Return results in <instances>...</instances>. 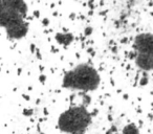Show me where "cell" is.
I'll return each mask as SVG.
<instances>
[{"mask_svg":"<svg viewBox=\"0 0 153 134\" xmlns=\"http://www.w3.org/2000/svg\"><path fill=\"white\" fill-rule=\"evenodd\" d=\"M27 14V4L24 1H0V26L7 30L11 40H19L28 33V23L24 20Z\"/></svg>","mask_w":153,"mask_h":134,"instance_id":"obj_1","label":"cell"},{"mask_svg":"<svg viewBox=\"0 0 153 134\" xmlns=\"http://www.w3.org/2000/svg\"><path fill=\"white\" fill-rule=\"evenodd\" d=\"M101 83L99 71L87 63H81L65 73L62 79V87L68 90L87 93L98 89Z\"/></svg>","mask_w":153,"mask_h":134,"instance_id":"obj_2","label":"cell"},{"mask_svg":"<svg viewBox=\"0 0 153 134\" xmlns=\"http://www.w3.org/2000/svg\"><path fill=\"white\" fill-rule=\"evenodd\" d=\"M92 123V116L83 105L69 107L58 118V128L66 134H85Z\"/></svg>","mask_w":153,"mask_h":134,"instance_id":"obj_3","label":"cell"},{"mask_svg":"<svg viewBox=\"0 0 153 134\" xmlns=\"http://www.w3.org/2000/svg\"><path fill=\"white\" fill-rule=\"evenodd\" d=\"M133 50L137 55L153 57V34L142 33L134 38Z\"/></svg>","mask_w":153,"mask_h":134,"instance_id":"obj_4","label":"cell"},{"mask_svg":"<svg viewBox=\"0 0 153 134\" xmlns=\"http://www.w3.org/2000/svg\"><path fill=\"white\" fill-rule=\"evenodd\" d=\"M134 61H135L136 66L144 73L153 70V57L145 55H137Z\"/></svg>","mask_w":153,"mask_h":134,"instance_id":"obj_5","label":"cell"},{"mask_svg":"<svg viewBox=\"0 0 153 134\" xmlns=\"http://www.w3.org/2000/svg\"><path fill=\"white\" fill-rule=\"evenodd\" d=\"M55 39L58 42V44L63 45V46H68L74 41V36L71 33H57L55 35Z\"/></svg>","mask_w":153,"mask_h":134,"instance_id":"obj_6","label":"cell"},{"mask_svg":"<svg viewBox=\"0 0 153 134\" xmlns=\"http://www.w3.org/2000/svg\"><path fill=\"white\" fill-rule=\"evenodd\" d=\"M122 134H140V129L134 123H130L123 128Z\"/></svg>","mask_w":153,"mask_h":134,"instance_id":"obj_7","label":"cell"},{"mask_svg":"<svg viewBox=\"0 0 153 134\" xmlns=\"http://www.w3.org/2000/svg\"><path fill=\"white\" fill-rule=\"evenodd\" d=\"M148 83H149L148 75H147V73H144V71H143V76H142V78H140V86H146Z\"/></svg>","mask_w":153,"mask_h":134,"instance_id":"obj_8","label":"cell"},{"mask_svg":"<svg viewBox=\"0 0 153 134\" xmlns=\"http://www.w3.org/2000/svg\"><path fill=\"white\" fill-rule=\"evenodd\" d=\"M33 114H34V110H33L32 108H25V109H23V115H24V116L30 117V116H32Z\"/></svg>","mask_w":153,"mask_h":134,"instance_id":"obj_9","label":"cell"},{"mask_svg":"<svg viewBox=\"0 0 153 134\" xmlns=\"http://www.w3.org/2000/svg\"><path fill=\"white\" fill-rule=\"evenodd\" d=\"M115 133H117V128L115 125H112L108 130H107L105 134H115Z\"/></svg>","mask_w":153,"mask_h":134,"instance_id":"obj_10","label":"cell"},{"mask_svg":"<svg viewBox=\"0 0 153 134\" xmlns=\"http://www.w3.org/2000/svg\"><path fill=\"white\" fill-rule=\"evenodd\" d=\"M92 32H94V28H92L91 26H87V27H85V30H84V35H85L86 37H88L92 34Z\"/></svg>","mask_w":153,"mask_h":134,"instance_id":"obj_11","label":"cell"},{"mask_svg":"<svg viewBox=\"0 0 153 134\" xmlns=\"http://www.w3.org/2000/svg\"><path fill=\"white\" fill-rule=\"evenodd\" d=\"M136 56H137V53H136L134 50L130 51V53H129V59H131V60H133V59H134V60H135Z\"/></svg>","mask_w":153,"mask_h":134,"instance_id":"obj_12","label":"cell"},{"mask_svg":"<svg viewBox=\"0 0 153 134\" xmlns=\"http://www.w3.org/2000/svg\"><path fill=\"white\" fill-rule=\"evenodd\" d=\"M39 81H40V83L44 84L45 81H46V76H45V75H41L40 77H39Z\"/></svg>","mask_w":153,"mask_h":134,"instance_id":"obj_13","label":"cell"},{"mask_svg":"<svg viewBox=\"0 0 153 134\" xmlns=\"http://www.w3.org/2000/svg\"><path fill=\"white\" fill-rule=\"evenodd\" d=\"M42 24L44 26H48L49 25V19L48 18H44V19L42 20Z\"/></svg>","mask_w":153,"mask_h":134,"instance_id":"obj_14","label":"cell"},{"mask_svg":"<svg viewBox=\"0 0 153 134\" xmlns=\"http://www.w3.org/2000/svg\"><path fill=\"white\" fill-rule=\"evenodd\" d=\"M35 53H36V55H37V57H38V59H39V60L42 59V56H41V53H40V50H39V48H36V51H35Z\"/></svg>","mask_w":153,"mask_h":134,"instance_id":"obj_15","label":"cell"},{"mask_svg":"<svg viewBox=\"0 0 153 134\" xmlns=\"http://www.w3.org/2000/svg\"><path fill=\"white\" fill-rule=\"evenodd\" d=\"M94 1H89V2L87 3V4L90 7V9H91V10H94Z\"/></svg>","mask_w":153,"mask_h":134,"instance_id":"obj_16","label":"cell"},{"mask_svg":"<svg viewBox=\"0 0 153 134\" xmlns=\"http://www.w3.org/2000/svg\"><path fill=\"white\" fill-rule=\"evenodd\" d=\"M34 16H35V17H37V18H39V16H40V12H39V11H35L34 12Z\"/></svg>","mask_w":153,"mask_h":134,"instance_id":"obj_17","label":"cell"},{"mask_svg":"<svg viewBox=\"0 0 153 134\" xmlns=\"http://www.w3.org/2000/svg\"><path fill=\"white\" fill-rule=\"evenodd\" d=\"M30 50H32V53H35V51H36V46H35L34 44L30 45Z\"/></svg>","mask_w":153,"mask_h":134,"instance_id":"obj_18","label":"cell"},{"mask_svg":"<svg viewBox=\"0 0 153 134\" xmlns=\"http://www.w3.org/2000/svg\"><path fill=\"white\" fill-rule=\"evenodd\" d=\"M69 18H70V19H71V20L76 19V14H74V13H71V14H70V15H69Z\"/></svg>","mask_w":153,"mask_h":134,"instance_id":"obj_19","label":"cell"},{"mask_svg":"<svg viewBox=\"0 0 153 134\" xmlns=\"http://www.w3.org/2000/svg\"><path fill=\"white\" fill-rule=\"evenodd\" d=\"M59 51V49L56 48V47H51V53H58Z\"/></svg>","mask_w":153,"mask_h":134,"instance_id":"obj_20","label":"cell"},{"mask_svg":"<svg viewBox=\"0 0 153 134\" xmlns=\"http://www.w3.org/2000/svg\"><path fill=\"white\" fill-rule=\"evenodd\" d=\"M87 53H94V49H92L91 47H89V48L87 49Z\"/></svg>","mask_w":153,"mask_h":134,"instance_id":"obj_21","label":"cell"},{"mask_svg":"<svg viewBox=\"0 0 153 134\" xmlns=\"http://www.w3.org/2000/svg\"><path fill=\"white\" fill-rule=\"evenodd\" d=\"M123 98H124V100H126V101H127L128 98H129V96H128V94H124V96H123Z\"/></svg>","mask_w":153,"mask_h":134,"instance_id":"obj_22","label":"cell"},{"mask_svg":"<svg viewBox=\"0 0 153 134\" xmlns=\"http://www.w3.org/2000/svg\"><path fill=\"white\" fill-rule=\"evenodd\" d=\"M23 96L24 98H26V101H30V96H26V94H23V96Z\"/></svg>","mask_w":153,"mask_h":134,"instance_id":"obj_23","label":"cell"},{"mask_svg":"<svg viewBox=\"0 0 153 134\" xmlns=\"http://www.w3.org/2000/svg\"><path fill=\"white\" fill-rule=\"evenodd\" d=\"M121 42H122V43H126V42H127V38H124L123 40L121 41Z\"/></svg>","mask_w":153,"mask_h":134,"instance_id":"obj_24","label":"cell"},{"mask_svg":"<svg viewBox=\"0 0 153 134\" xmlns=\"http://www.w3.org/2000/svg\"><path fill=\"white\" fill-rule=\"evenodd\" d=\"M44 114H46V115L48 114V111H47V109H46V108L44 109Z\"/></svg>","mask_w":153,"mask_h":134,"instance_id":"obj_25","label":"cell"},{"mask_svg":"<svg viewBox=\"0 0 153 134\" xmlns=\"http://www.w3.org/2000/svg\"><path fill=\"white\" fill-rule=\"evenodd\" d=\"M115 134H122V133H115Z\"/></svg>","mask_w":153,"mask_h":134,"instance_id":"obj_26","label":"cell"}]
</instances>
